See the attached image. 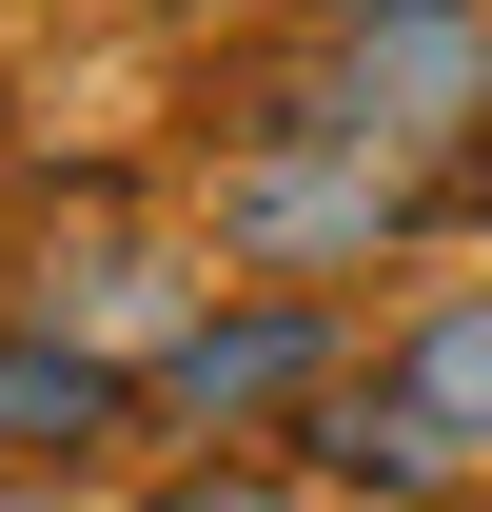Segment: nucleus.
Masks as SVG:
<instances>
[{
  "label": "nucleus",
  "mask_w": 492,
  "mask_h": 512,
  "mask_svg": "<svg viewBox=\"0 0 492 512\" xmlns=\"http://www.w3.org/2000/svg\"><path fill=\"white\" fill-rule=\"evenodd\" d=\"M296 394H335V316H315V296H237V316H197L178 355H158V414H197V434H256V414H296Z\"/></svg>",
  "instance_id": "2"
},
{
  "label": "nucleus",
  "mask_w": 492,
  "mask_h": 512,
  "mask_svg": "<svg viewBox=\"0 0 492 512\" xmlns=\"http://www.w3.org/2000/svg\"><path fill=\"white\" fill-rule=\"evenodd\" d=\"M99 434H119V375H99V355H40V335H20V355H0V473H79Z\"/></svg>",
  "instance_id": "5"
},
{
  "label": "nucleus",
  "mask_w": 492,
  "mask_h": 512,
  "mask_svg": "<svg viewBox=\"0 0 492 512\" xmlns=\"http://www.w3.org/2000/svg\"><path fill=\"white\" fill-rule=\"evenodd\" d=\"M315 473H335V493H433V473H473V453L433 434L414 375H374V394H315Z\"/></svg>",
  "instance_id": "4"
},
{
  "label": "nucleus",
  "mask_w": 492,
  "mask_h": 512,
  "mask_svg": "<svg viewBox=\"0 0 492 512\" xmlns=\"http://www.w3.org/2000/svg\"><path fill=\"white\" fill-rule=\"evenodd\" d=\"M394 375L433 394V434H453V453H492V276H453V296L394 316Z\"/></svg>",
  "instance_id": "6"
},
{
  "label": "nucleus",
  "mask_w": 492,
  "mask_h": 512,
  "mask_svg": "<svg viewBox=\"0 0 492 512\" xmlns=\"http://www.w3.org/2000/svg\"><path fill=\"white\" fill-rule=\"evenodd\" d=\"M237 256H276V276H335V256H374L394 237V197H374V158L355 178H315V138H276V158H237Z\"/></svg>",
  "instance_id": "3"
},
{
  "label": "nucleus",
  "mask_w": 492,
  "mask_h": 512,
  "mask_svg": "<svg viewBox=\"0 0 492 512\" xmlns=\"http://www.w3.org/2000/svg\"><path fill=\"white\" fill-rule=\"evenodd\" d=\"M492 119V0H374L335 60V138H473Z\"/></svg>",
  "instance_id": "1"
}]
</instances>
